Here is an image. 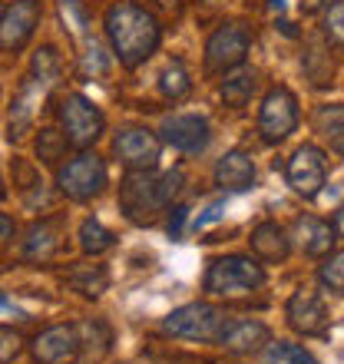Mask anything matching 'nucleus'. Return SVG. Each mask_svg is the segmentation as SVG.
<instances>
[{"label":"nucleus","mask_w":344,"mask_h":364,"mask_svg":"<svg viewBox=\"0 0 344 364\" xmlns=\"http://www.w3.org/2000/svg\"><path fill=\"white\" fill-rule=\"evenodd\" d=\"M50 139H53V129H43V133H40V143H37V153H40L43 163H53V159L60 156V149L50 143Z\"/></svg>","instance_id":"32"},{"label":"nucleus","mask_w":344,"mask_h":364,"mask_svg":"<svg viewBox=\"0 0 344 364\" xmlns=\"http://www.w3.org/2000/svg\"><path fill=\"white\" fill-rule=\"evenodd\" d=\"M222 215H225V199H215V202H209V209L202 212L199 219L192 222V229L199 232V229H205V225H212V222H219Z\"/></svg>","instance_id":"31"},{"label":"nucleus","mask_w":344,"mask_h":364,"mask_svg":"<svg viewBox=\"0 0 344 364\" xmlns=\"http://www.w3.org/2000/svg\"><path fill=\"white\" fill-rule=\"evenodd\" d=\"M252 252H255L258 262H285L288 252H291V242L288 235L281 232V225L275 222H262L252 229Z\"/></svg>","instance_id":"18"},{"label":"nucleus","mask_w":344,"mask_h":364,"mask_svg":"<svg viewBox=\"0 0 344 364\" xmlns=\"http://www.w3.org/2000/svg\"><path fill=\"white\" fill-rule=\"evenodd\" d=\"M106 37H109V47H113V57L119 60V67L136 70L139 63L156 53L159 40H163V27L159 20L143 10L139 4H129V0H119L106 10Z\"/></svg>","instance_id":"1"},{"label":"nucleus","mask_w":344,"mask_h":364,"mask_svg":"<svg viewBox=\"0 0 344 364\" xmlns=\"http://www.w3.org/2000/svg\"><path fill=\"white\" fill-rule=\"evenodd\" d=\"M163 331L172 338H186V341H219L225 331V318L215 305L192 301L163 318Z\"/></svg>","instance_id":"4"},{"label":"nucleus","mask_w":344,"mask_h":364,"mask_svg":"<svg viewBox=\"0 0 344 364\" xmlns=\"http://www.w3.org/2000/svg\"><path fill=\"white\" fill-rule=\"evenodd\" d=\"M265 285V269L249 255H225L215 259L205 272V291L219 298H242Z\"/></svg>","instance_id":"3"},{"label":"nucleus","mask_w":344,"mask_h":364,"mask_svg":"<svg viewBox=\"0 0 344 364\" xmlns=\"http://www.w3.org/2000/svg\"><path fill=\"white\" fill-rule=\"evenodd\" d=\"M325 7V0H301V10L305 14H315V10H321Z\"/></svg>","instance_id":"35"},{"label":"nucleus","mask_w":344,"mask_h":364,"mask_svg":"<svg viewBox=\"0 0 344 364\" xmlns=\"http://www.w3.org/2000/svg\"><path fill=\"white\" fill-rule=\"evenodd\" d=\"M40 23V4L37 0H14L0 14V47L4 53H17L27 47L33 30Z\"/></svg>","instance_id":"11"},{"label":"nucleus","mask_w":344,"mask_h":364,"mask_svg":"<svg viewBox=\"0 0 344 364\" xmlns=\"http://www.w3.org/2000/svg\"><path fill=\"white\" fill-rule=\"evenodd\" d=\"M159 4H166V7H169V4H176V0H159Z\"/></svg>","instance_id":"39"},{"label":"nucleus","mask_w":344,"mask_h":364,"mask_svg":"<svg viewBox=\"0 0 344 364\" xmlns=\"http://www.w3.org/2000/svg\"><path fill=\"white\" fill-rule=\"evenodd\" d=\"M80 249L86 255H103V252L113 249V232L106 229L100 219H86L80 225Z\"/></svg>","instance_id":"21"},{"label":"nucleus","mask_w":344,"mask_h":364,"mask_svg":"<svg viewBox=\"0 0 344 364\" xmlns=\"http://www.w3.org/2000/svg\"><path fill=\"white\" fill-rule=\"evenodd\" d=\"M0 225H4V245H7L10 235H14V222H10V215H4V219H0Z\"/></svg>","instance_id":"37"},{"label":"nucleus","mask_w":344,"mask_h":364,"mask_svg":"<svg viewBox=\"0 0 344 364\" xmlns=\"http://www.w3.org/2000/svg\"><path fill=\"white\" fill-rule=\"evenodd\" d=\"M159 90H163L169 100H182V96L192 90V80H189V73H186V67H182L179 60H172L169 67L163 70V77H159Z\"/></svg>","instance_id":"26"},{"label":"nucleus","mask_w":344,"mask_h":364,"mask_svg":"<svg viewBox=\"0 0 344 364\" xmlns=\"http://www.w3.org/2000/svg\"><path fill=\"white\" fill-rule=\"evenodd\" d=\"M335 225H328L325 219H315V215H298L295 219V242L298 249L311 255V259H321L331 252V242H335Z\"/></svg>","instance_id":"17"},{"label":"nucleus","mask_w":344,"mask_h":364,"mask_svg":"<svg viewBox=\"0 0 344 364\" xmlns=\"http://www.w3.org/2000/svg\"><path fill=\"white\" fill-rule=\"evenodd\" d=\"M186 215H189V209H186V205H176V209H172V219H169V235H172V239H182Z\"/></svg>","instance_id":"33"},{"label":"nucleus","mask_w":344,"mask_h":364,"mask_svg":"<svg viewBox=\"0 0 344 364\" xmlns=\"http://www.w3.org/2000/svg\"><path fill=\"white\" fill-rule=\"evenodd\" d=\"M318 282H321V288H328L331 295H344V249L331 252V255L321 262Z\"/></svg>","instance_id":"25"},{"label":"nucleus","mask_w":344,"mask_h":364,"mask_svg":"<svg viewBox=\"0 0 344 364\" xmlns=\"http://www.w3.org/2000/svg\"><path fill=\"white\" fill-rule=\"evenodd\" d=\"M325 37L331 43H344V0H335L325 14Z\"/></svg>","instance_id":"30"},{"label":"nucleus","mask_w":344,"mask_h":364,"mask_svg":"<svg viewBox=\"0 0 344 364\" xmlns=\"http://www.w3.org/2000/svg\"><path fill=\"white\" fill-rule=\"evenodd\" d=\"M285 179L288 186L298 192V196H305V199H315L318 192L325 189V179H328V166H325V153L318 149V146L305 143L298 146L291 159L285 166Z\"/></svg>","instance_id":"9"},{"label":"nucleus","mask_w":344,"mask_h":364,"mask_svg":"<svg viewBox=\"0 0 344 364\" xmlns=\"http://www.w3.org/2000/svg\"><path fill=\"white\" fill-rule=\"evenodd\" d=\"M272 7H275V10H281V0H272Z\"/></svg>","instance_id":"38"},{"label":"nucleus","mask_w":344,"mask_h":364,"mask_svg":"<svg viewBox=\"0 0 344 364\" xmlns=\"http://www.w3.org/2000/svg\"><path fill=\"white\" fill-rule=\"evenodd\" d=\"M57 186L60 192L73 202H86L100 196L106 186V163L96 153H80L57 169Z\"/></svg>","instance_id":"5"},{"label":"nucleus","mask_w":344,"mask_h":364,"mask_svg":"<svg viewBox=\"0 0 344 364\" xmlns=\"http://www.w3.org/2000/svg\"><path fill=\"white\" fill-rule=\"evenodd\" d=\"M285 315H288V325L295 328L298 335H308V338H318V335H328V308L321 301L318 291L311 288H298L295 295L288 298L285 305Z\"/></svg>","instance_id":"12"},{"label":"nucleus","mask_w":344,"mask_h":364,"mask_svg":"<svg viewBox=\"0 0 344 364\" xmlns=\"http://www.w3.org/2000/svg\"><path fill=\"white\" fill-rule=\"evenodd\" d=\"M182 189V173H153V169H129L119 182V209L133 225H153L159 212L176 199Z\"/></svg>","instance_id":"2"},{"label":"nucleus","mask_w":344,"mask_h":364,"mask_svg":"<svg viewBox=\"0 0 344 364\" xmlns=\"http://www.w3.org/2000/svg\"><path fill=\"white\" fill-rule=\"evenodd\" d=\"M262 364H318L311 351H305L301 345H291V341H278V345H268Z\"/></svg>","instance_id":"24"},{"label":"nucleus","mask_w":344,"mask_h":364,"mask_svg":"<svg viewBox=\"0 0 344 364\" xmlns=\"http://www.w3.org/2000/svg\"><path fill=\"white\" fill-rule=\"evenodd\" d=\"M60 232L53 222H37L33 229H30L27 242H23V259L27 262H47L53 252H57L60 239H57Z\"/></svg>","instance_id":"20"},{"label":"nucleus","mask_w":344,"mask_h":364,"mask_svg":"<svg viewBox=\"0 0 344 364\" xmlns=\"http://www.w3.org/2000/svg\"><path fill=\"white\" fill-rule=\"evenodd\" d=\"M311 123H315V133H321V139H325L338 156H344V103L318 106L315 116H311Z\"/></svg>","instance_id":"19"},{"label":"nucleus","mask_w":344,"mask_h":364,"mask_svg":"<svg viewBox=\"0 0 344 364\" xmlns=\"http://www.w3.org/2000/svg\"><path fill=\"white\" fill-rule=\"evenodd\" d=\"M113 153L126 169H153L163 156V139L146 126H126L113 139Z\"/></svg>","instance_id":"10"},{"label":"nucleus","mask_w":344,"mask_h":364,"mask_svg":"<svg viewBox=\"0 0 344 364\" xmlns=\"http://www.w3.org/2000/svg\"><path fill=\"white\" fill-rule=\"evenodd\" d=\"M57 116H60V129L67 136V143L77 146V149H86V146L96 143L100 133H103V113H100L83 93L63 96Z\"/></svg>","instance_id":"6"},{"label":"nucleus","mask_w":344,"mask_h":364,"mask_svg":"<svg viewBox=\"0 0 344 364\" xmlns=\"http://www.w3.org/2000/svg\"><path fill=\"white\" fill-rule=\"evenodd\" d=\"M80 345H83V341H80L77 325H53L33 338L30 355H33L37 364H63V361H70V358H77Z\"/></svg>","instance_id":"14"},{"label":"nucleus","mask_w":344,"mask_h":364,"mask_svg":"<svg viewBox=\"0 0 344 364\" xmlns=\"http://www.w3.org/2000/svg\"><path fill=\"white\" fill-rule=\"evenodd\" d=\"M106 70H109V60H106L103 47H100L96 40H90V43H86V53H83V73L86 77H103Z\"/></svg>","instance_id":"29"},{"label":"nucleus","mask_w":344,"mask_h":364,"mask_svg":"<svg viewBox=\"0 0 344 364\" xmlns=\"http://www.w3.org/2000/svg\"><path fill=\"white\" fill-rule=\"evenodd\" d=\"M212 139L209 119L199 113H176L163 123V143L179 153H202Z\"/></svg>","instance_id":"13"},{"label":"nucleus","mask_w":344,"mask_h":364,"mask_svg":"<svg viewBox=\"0 0 344 364\" xmlns=\"http://www.w3.org/2000/svg\"><path fill=\"white\" fill-rule=\"evenodd\" d=\"M252 37L242 23H222L205 43V70L209 73H229L239 70L249 57Z\"/></svg>","instance_id":"7"},{"label":"nucleus","mask_w":344,"mask_h":364,"mask_svg":"<svg viewBox=\"0 0 344 364\" xmlns=\"http://www.w3.org/2000/svg\"><path fill=\"white\" fill-rule=\"evenodd\" d=\"M60 20L67 23V30L73 37H83L86 14H83V7H80V0H60Z\"/></svg>","instance_id":"28"},{"label":"nucleus","mask_w":344,"mask_h":364,"mask_svg":"<svg viewBox=\"0 0 344 364\" xmlns=\"http://www.w3.org/2000/svg\"><path fill=\"white\" fill-rule=\"evenodd\" d=\"M57 73H60L57 50H53V47L37 50V57H33V80H37V83H43V87H50V83L57 80Z\"/></svg>","instance_id":"27"},{"label":"nucleus","mask_w":344,"mask_h":364,"mask_svg":"<svg viewBox=\"0 0 344 364\" xmlns=\"http://www.w3.org/2000/svg\"><path fill=\"white\" fill-rule=\"evenodd\" d=\"M215 186L222 192H245L255 186V163L245 149H229L215 163Z\"/></svg>","instance_id":"15"},{"label":"nucleus","mask_w":344,"mask_h":364,"mask_svg":"<svg viewBox=\"0 0 344 364\" xmlns=\"http://www.w3.org/2000/svg\"><path fill=\"white\" fill-rule=\"evenodd\" d=\"M106 272L100 269V265H83V269H73L70 272V285L77 288L80 295L86 298H100L106 291Z\"/></svg>","instance_id":"23"},{"label":"nucleus","mask_w":344,"mask_h":364,"mask_svg":"<svg viewBox=\"0 0 344 364\" xmlns=\"http://www.w3.org/2000/svg\"><path fill=\"white\" fill-rule=\"evenodd\" d=\"M298 126V100L291 90L275 87L268 90L265 100H262V109H258V133L265 143H281L295 133Z\"/></svg>","instance_id":"8"},{"label":"nucleus","mask_w":344,"mask_h":364,"mask_svg":"<svg viewBox=\"0 0 344 364\" xmlns=\"http://www.w3.org/2000/svg\"><path fill=\"white\" fill-rule=\"evenodd\" d=\"M252 93H255V73L252 70H242V73H235V77H229L222 83V100L232 109H242L252 100Z\"/></svg>","instance_id":"22"},{"label":"nucleus","mask_w":344,"mask_h":364,"mask_svg":"<svg viewBox=\"0 0 344 364\" xmlns=\"http://www.w3.org/2000/svg\"><path fill=\"white\" fill-rule=\"evenodd\" d=\"M17 348H20L17 331H10V328H4V348H0V358H4V364L10 361V355H17Z\"/></svg>","instance_id":"34"},{"label":"nucleus","mask_w":344,"mask_h":364,"mask_svg":"<svg viewBox=\"0 0 344 364\" xmlns=\"http://www.w3.org/2000/svg\"><path fill=\"white\" fill-rule=\"evenodd\" d=\"M219 345L232 355H252V351H262L265 345H272V331L262 321H232L222 331Z\"/></svg>","instance_id":"16"},{"label":"nucleus","mask_w":344,"mask_h":364,"mask_svg":"<svg viewBox=\"0 0 344 364\" xmlns=\"http://www.w3.org/2000/svg\"><path fill=\"white\" fill-rule=\"evenodd\" d=\"M335 232H338V239H344V205L335 212Z\"/></svg>","instance_id":"36"}]
</instances>
